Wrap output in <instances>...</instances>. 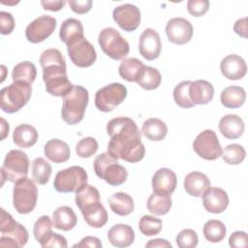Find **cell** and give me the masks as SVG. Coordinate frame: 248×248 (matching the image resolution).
Instances as JSON below:
<instances>
[{
    "label": "cell",
    "mask_w": 248,
    "mask_h": 248,
    "mask_svg": "<svg viewBox=\"0 0 248 248\" xmlns=\"http://www.w3.org/2000/svg\"><path fill=\"white\" fill-rule=\"evenodd\" d=\"M245 126L243 120L236 114H226L219 121L221 134L229 140H235L242 136Z\"/></svg>",
    "instance_id": "cell-23"
},
{
    "label": "cell",
    "mask_w": 248,
    "mask_h": 248,
    "mask_svg": "<svg viewBox=\"0 0 248 248\" xmlns=\"http://www.w3.org/2000/svg\"><path fill=\"white\" fill-rule=\"evenodd\" d=\"M209 186V178L201 171H191L184 178V189L193 197H201Z\"/></svg>",
    "instance_id": "cell-26"
},
{
    "label": "cell",
    "mask_w": 248,
    "mask_h": 248,
    "mask_svg": "<svg viewBox=\"0 0 248 248\" xmlns=\"http://www.w3.org/2000/svg\"><path fill=\"white\" fill-rule=\"evenodd\" d=\"M56 27V19L50 16H41L29 23L25 29L26 39L38 44L48 38Z\"/></svg>",
    "instance_id": "cell-14"
},
{
    "label": "cell",
    "mask_w": 248,
    "mask_h": 248,
    "mask_svg": "<svg viewBox=\"0 0 248 248\" xmlns=\"http://www.w3.org/2000/svg\"><path fill=\"white\" fill-rule=\"evenodd\" d=\"M202 197L204 208L210 213H222L229 205L228 194L222 188L209 186L203 192Z\"/></svg>",
    "instance_id": "cell-18"
},
{
    "label": "cell",
    "mask_w": 248,
    "mask_h": 248,
    "mask_svg": "<svg viewBox=\"0 0 248 248\" xmlns=\"http://www.w3.org/2000/svg\"><path fill=\"white\" fill-rule=\"evenodd\" d=\"M189 96L195 106L208 104L213 99L214 87L210 82L203 79L191 81L189 86Z\"/></svg>",
    "instance_id": "cell-21"
},
{
    "label": "cell",
    "mask_w": 248,
    "mask_h": 248,
    "mask_svg": "<svg viewBox=\"0 0 248 248\" xmlns=\"http://www.w3.org/2000/svg\"><path fill=\"white\" fill-rule=\"evenodd\" d=\"M41 4L45 10L51 11V12H57L60 11L64 5L66 4L65 1H41Z\"/></svg>",
    "instance_id": "cell-53"
},
{
    "label": "cell",
    "mask_w": 248,
    "mask_h": 248,
    "mask_svg": "<svg viewBox=\"0 0 248 248\" xmlns=\"http://www.w3.org/2000/svg\"><path fill=\"white\" fill-rule=\"evenodd\" d=\"M108 204L110 209L120 216H127L131 214L135 208L133 198L123 192L112 194L108 198Z\"/></svg>",
    "instance_id": "cell-31"
},
{
    "label": "cell",
    "mask_w": 248,
    "mask_h": 248,
    "mask_svg": "<svg viewBox=\"0 0 248 248\" xmlns=\"http://www.w3.org/2000/svg\"><path fill=\"white\" fill-rule=\"evenodd\" d=\"M15 28V19L14 16L8 13L1 11L0 12V32L2 35H9L14 31Z\"/></svg>",
    "instance_id": "cell-47"
},
{
    "label": "cell",
    "mask_w": 248,
    "mask_h": 248,
    "mask_svg": "<svg viewBox=\"0 0 248 248\" xmlns=\"http://www.w3.org/2000/svg\"><path fill=\"white\" fill-rule=\"evenodd\" d=\"M171 198L169 194L155 193L150 195L147 200V209L150 213L161 216L167 214L171 207Z\"/></svg>",
    "instance_id": "cell-33"
},
{
    "label": "cell",
    "mask_w": 248,
    "mask_h": 248,
    "mask_svg": "<svg viewBox=\"0 0 248 248\" xmlns=\"http://www.w3.org/2000/svg\"><path fill=\"white\" fill-rule=\"evenodd\" d=\"M209 9V1L207 0H189L187 2V10L193 16H202Z\"/></svg>",
    "instance_id": "cell-46"
},
{
    "label": "cell",
    "mask_w": 248,
    "mask_h": 248,
    "mask_svg": "<svg viewBox=\"0 0 248 248\" xmlns=\"http://www.w3.org/2000/svg\"><path fill=\"white\" fill-rule=\"evenodd\" d=\"M166 34L170 43L184 45L192 39L193 26L184 17H173L166 25Z\"/></svg>",
    "instance_id": "cell-16"
},
{
    "label": "cell",
    "mask_w": 248,
    "mask_h": 248,
    "mask_svg": "<svg viewBox=\"0 0 248 248\" xmlns=\"http://www.w3.org/2000/svg\"><path fill=\"white\" fill-rule=\"evenodd\" d=\"M38 140L37 130L30 124H20L16 127L13 133V140L20 148L33 146Z\"/></svg>",
    "instance_id": "cell-28"
},
{
    "label": "cell",
    "mask_w": 248,
    "mask_h": 248,
    "mask_svg": "<svg viewBox=\"0 0 248 248\" xmlns=\"http://www.w3.org/2000/svg\"><path fill=\"white\" fill-rule=\"evenodd\" d=\"M143 66L144 64L137 58H125L119 65L118 73L123 79L131 82H137Z\"/></svg>",
    "instance_id": "cell-34"
},
{
    "label": "cell",
    "mask_w": 248,
    "mask_h": 248,
    "mask_svg": "<svg viewBox=\"0 0 248 248\" xmlns=\"http://www.w3.org/2000/svg\"><path fill=\"white\" fill-rule=\"evenodd\" d=\"M68 3L72 11L78 15L88 13L92 7L91 0H70Z\"/></svg>",
    "instance_id": "cell-49"
},
{
    "label": "cell",
    "mask_w": 248,
    "mask_h": 248,
    "mask_svg": "<svg viewBox=\"0 0 248 248\" xmlns=\"http://www.w3.org/2000/svg\"><path fill=\"white\" fill-rule=\"evenodd\" d=\"M46 90L52 96L64 97L73 87L68 78L66 61L57 48H48L40 56Z\"/></svg>",
    "instance_id": "cell-2"
},
{
    "label": "cell",
    "mask_w": 248,
    "mask_h": 248,
    "mask_svg": "<svg viewBox=\"0 0 248 248\" xmlns=\"http://www.w3.org/2000/svg\"><path fill=\"white\" fill-rule=\"evenodd\" d=\"M139 229L147 236L158 234L162 230V220L151 215H143L139 222Z\"/></svg>",
    "instance_id": "cell-43"
},
{
    "label": "cell",
    "mask_w": 248,
    "mask_h": 248,
    "mask_svg": "<svg viewBox=\"0 0 248 248\" xmlns=\"http://www.w3.org/2000/svg\"><path fill=\"white\" fill-rule=\"evenodd\" d=\"M222 75L231 80H237L247 73V66L244 59L236 54H229L225 56L220 63Z\"/></svg>",
    "instance_id": "cell-19"
},
{
    "label": "cell",
    "mask_w": 248,
    "mask_h": 248,
    "mask_svg": "<svg viewBox=\"0 0 248 248\" xmlns=\"http://www.w3.org/2000/svg\"><path fill=\"white\" fill-rule=\"evenodd\" d=\"M0 246L8 248H20L29 238L27 230L21 224L14 220L12 215L1 208L0 220Z\"/></svg>",
    "instance_id": "cell-5"
},
{
    "label": "cell",
    "mask_w": 248,
    "mask_h": 248,
    "mask_svg": "<svg viewBox=\"0 0 248 248\" xmlns=\"http://www.w3.org/2000/svg\"><path fill=\"white\" fill-rule=\"evenodd\" d=\"M194 151L202 159L213 161L222 154V148L216 133L212 130H204L200 133L193 142Z\"/></svg>",
    "instance_id": "cell-13"
},
{
    "label": "cell",
    "mask_w": 248,
    "mask_h": 248,
    "mask_svg": "<svg viewBox=\"0 0 248 248\" xmlns=\"http://www.w3.org/2000/svg\"><path fill=\"white\" fill-rule=\"evenodd\" d=\"M176 174L168 168L159 169L152 176V188L155 193L171 195L176 188Z\"/></svg>",
    "instance_id": "cell-20"
},
{
    "label": "cell",
    "mask_w": 248,
    "mask_h": 248,
    "mask_svg": "<svg viewBox=\"0 0 248 248\" xmlns=\"http://www.w3.org/2000/svg\"><path fill=\"white\" fill-rule=\"evenodd\" d=\"M220 100L225 108H237L245 103L246 93L242 87L231 85L222 90Z\"/></svg>",
    "instance_id": "cell-30"
},
{
    "label": "cell",
    "mask_w": 248,
    "mask_h": 248,
    "mask_svg": "<svg viewBox=\"0 0 248 248\" xmlns=\"http://www.w3.org/2000/svg\"><path fill=\"white\" fill-rule=\"evenodd\" d=\"M53 223L47 215H43L37 219L34 224L33 232L36 240L40 243V245L44 244V242L47 239V237L52 232Z\"/></svg>",
    "instance_id": "cell-40"
},
{
    "label": "cell",
    "mask_w": 248,
    "mask_h": 248,
    "mask_svg": "<svg viewBox=\"0 0 248 248\" xmlns=\"http://www.w3.org/2000/svg\"><path fill=\"white\" fill-rule=\"evenodd\" d=\"M50 164L42 157H38L32 162V176L34 180L40 184L45 185L48 182L51 175Z\"/></svg>",
    "instance_id": "cell-37"
},
{
    "label": "cell",
    "mask_w": 248,
    "mask_h": 248,
    "mask_svg": "<svg viewBox=\"0 0 248 248\" xmlns=\"http://www.w3.org/2000/svg\"><path fill=\"white\" fill-rule=\"evenodd\" d=\"M29 158L25 152L18 149L9 151L0 170L2 178L1 186H3L5 180L16 183V181L26 177L29 170Z\"/></svg>",
    "instance_id": "cell-7"
},
{
    "label": "cell",
    "mask_w": 248,
    "mask_h": 248,
    "mask_svg": "<svg viewBox=\"0 0 248 248\" xmlns=\"http://www.w3.org/2000/svg\"><path fill=\"white\" fill-rule=\"evenodd\" d=\"M37 77V70L33 63L23 61L16 64L12 71V78L14 82H26L32 84Z\"/></svg>",
    "instance_id": "cell-35"
},
{
    "label": "cell",
    "mask_w": 248,
    "mask_h": 248,
    "mask_svg": "<svg viewBox=\"0 0 248 248\" xmlns=\"http://www.w3.org/2000/svg\"><path fill=\"white\" fill-rule=\"evenodd\" d=\"M233 30L237 35L247 38V18L242 17L237 19L233 25Z\"/></svg>",
    "instance_id": "cell-52"
},
{
    "label": "cell",
    "mask_w": 248,
    "mask_h": 248,
    "mask_svg": "<svg viewBox=\"0 0 248 248\" xmlns=\"http://www.w3.org/2000/svg\"><path fill=\"white\" fill-rule=\"evenodd\" d=\"M94 170L99 178L104 179L110 186L121 185L128 177L126 169L108 152L97 155L94 160Z\"/></svg>",
    "instance_id": "cell-4"
},
{
    "label": "cell",
    "mask_w": 248,
    "mask_h": 248,
    "mask_svg": "<svg viewBox=\"0 0 248 248\" xmlns=\"http://www.w3.org/2000/svg\"><path fill=\"white\" fill-rule=\"evenodd\" d=\"M98 43L103 52L113 60L125 59L130 51L129 43L112 27H106L99 33Z\"/></svg>",
    "instance_id": "cell-9"
},
{
    "label": "cell",
    "mask_w": 248,
    "mask_h": 248,
    "mask_svg": "<svg viewBox=\"0 0 248 248\" xmlns=\"http://www.w3.org/2000/svg\"><path fill=\"white\" fill-rule=\"evenodd\" d=\"M202 232L207 241L216 243L224 239L226 235V227L220 220L211 219L204 224Z\"/></svg>",
    "instance_id": "cell-38"
},
{
    "label": "cell",
    "mask_w": 248,
    "mask_h": 248,
    "mask_svg": "<svg viewBox=\"0 0 248 248\" xmlns=\"http://www.w3.org/2000/svg\"><path fill=\"white\" fill-rule=\"evenodd\" d=\"M75 201L77 206L79 208V210H81L91 203L100 202V193L94 186L86 184L80 190L76 192Z\"/></svg>",
    "instance_id": "cell-39"
},
{
    "label": "cell",
    "mask_w": 248,
    "mask_h": 248,
    "mask_svg": "<svg viewBox=\"0 0 248 248\" xmlns=\"http://www.w3.org/2000/svg\"><path fill=\"white\" fill-rule=\"evenodd\" d=\"M127 97V88L118 82H113L99 89L95 95L96 108L104 112L113 110Z\"/></svg>",
    "instance_id": "cell-11"
},
{
    "label": "cell",
    "mask_w": 248,
    "mask_h": 248,
    "mask_svg": "<svg viewBox=\"0 0 248 248\" xmlns=\"http://www.w3.org/2000/svg\"><path fill=\"white\" fill-rule=\"evenodd\" d=\"M108 239L115 247H128L135 240V232L129 225L116 224L108 230Z\"/></svg>",
    "instance_id": "cell-22"
},
{
    "label": "cell",
    "mask_w": 248,
    "mask_h": 248,
    "mask_svg": "<svg viewBox=\"0 0 248 248\" xmlns=\"http://www.w3.org/2000/svg\"><path fill=\"white\" fill-rule=\"evenodd\" d=\"M87 184V172L79 166H72L59 170L54 178L53 187L59 193L78 192Z\"/></svg>",
    "instance_id": "cell-10"
},
{
    "label": "cell",
    "mask_w": 248,
    "mask_h": 248,
    "mask_svg": "<svg viewBox=\"0 0 248 248\" xmlns=\"http://www.w3.org/2000/svg\"><path fill=\"white\" fill-rule=\"evenodd\" d=\"M161 81L162 76L160 72L153 67L144 65L139 76L137 83L145 90H154L161 84Z\"/></svg>",
    "instance_id": "cell-36"
},
{
    "label": "cell",
    "mask_w": 248,
    "mask_h": 248,
    "mask_svg": "<svg viewBox=\"0 0 248 248\" xmlns=\"http://www.w3.org/2000/svg\"><path fill=\"white\" fill-rule=\"evenodd\" d=\"M83 36V26L78 19L70 17L62 22L59 30V37L66 45H69L73 41Z\"/></svg>",
    "instance_id": "cell-32"
},
{
    "label": "cell",
    "mask_w": 248,
    "mask_h": 248,
    "mask_svg": "<svg viewBox=\"0 0 248 248\" xmlns=\"http://www.w3.org/2000/svg\"><path fill=\"white\" fill-rule=\"evenodd\" d=\"M31 84L26 82H13L0 91V108L8 113H15L23 108L30 100Z\"/></svg>",
    "instance_id": "cell-6"
},
{
    "label": "cell",
    "mask_w": 248,
    "mask_h": 248,
    "mask_svg": "<svg viewBox=\"0 0 248 248\" xmlns=\"http://www.w3.org/2000/svg\"><path fill=\"white\" fill-rule=\"evenodd\" d=\"M145 247H151V248H157V247H161V248H171V244L163 238H155V239H150L146 244Z\"/></svg>",
    "instance_id": "cell-54"
},
{
    "label": "cell",
    "mask_w": 248,
    "mask_h": 248,
    "mask_svg": "<svg viewBox=\"0 0 248 248\" xmlns=\"http://www.w3.org/2000/svg\"><path fill=\"white\" fill-rule=\"evenodd\" d=\"M88 100L89 95L86 88L73 85L72 89L63 97L62 119L69 125H76L80 122L84 117Z\"/></svg>",
    "instance_id": "cell-3"
},
{
    "label": "cell",
    "mask_w": 248,
    "mask_h": 248,
    "mask_svg": "<svg viewBox=\"0 0 248 248\" xmlns=\"http://www.w3.org/2000/svg\"><path fill=\"white\" fill-rule=\"evenodd\" d=\"M191 80H184L178 83L173 89V100L177 106L183 108H193L195 105L192 103L189 96V86Z\"/></svg>",
    "instance_id": "cell-42"
},
{
    "label": "cell",
    "mask_w": 248,
    "mask_h": 248,
    "mask_svg": "<svg viewBox=\"0 0 248 248\" xmlns=\"http://www.w3.org/2000/svg\"><path fill=\"white\" fill-rule=\"evenodd\" d=\"M229 244L234 248H245L248 246V235L245 232L236 231L229 238Z\"/></svg>",
    "instance_id": "cell-48"
},
{
    "label": "cell",
    "mask_w": 248,
    "mask_h": 248,
    "mask_svg": "<svg viewBox=\"0 0 248 248\" xmlns=\"http://www.w3.org/2000/svg\"><path fill=\"white\" fill-rule=\"evenodd\" d=\"M80 212L84 221L90 227L99 229L104 227L108 222V212L100 202L85 206Z\"/></svg>",
    "instance_id": "cell-25"
},
{
    "label": "cell",
    "mask_w": 248,
    "mask_h": 248,
    "mask_svg": "<svg viewBox=\"0 0 248 248\" xmlns=\"http://www.w3.org/2000/svg\"><path fill=\"white\" fill-rule=\"evenodd\" d=\"M162 44L159 34L151 28L145 29L140 37L139 42V50L141 56L148 60L156 59L161 52Z\"/></svg>",
    "instance_id": "cell-17"
},
{
    "label": "cell",
    "mask_w": 248,
    "mask_h": 248,
    "mask_svg": "<svg viewBox=\"0 0 248 248\" xmlns=\"http://www.w3.org/2000/svg\"><path fill=\"white\" fill-rule=\"evenodd\" d=\"M38 189L34 181L24 177L15 183L13 189V204L19 214H28L35 208Z\"/></svg>",
    "instance_id": "cell-8"
},
{
    "label": "cell",
    "mask_w": 248,
    "mask_h": 248,
    "mask_svg": "<svg viewBox=\"0 0 248 248\" xmlns=\"http://www.w3.org/2000/svg\"><path fill=\"white\" fill-rule=\"evenodd\" d=\"M44 152L47 159L56 164L68 161L71 156L69 145L58 139L49 140L44 146Z\"/></svg>",
    "instance_id": "cell-24"
},
{
    "label": "cell",
    "mask_w": 248,
    "mask_h": 248,
    "mask_svg": "<svg viewBox=\"0 0 248 248\" xmlns=\"http://www.w3.org/2000/svg\"><path fill=\"white\" fill-rule=\"evenodd\" d=\"M1 122H2V124H1V127H2V140H4L7 137V135L9 134L10 127H9V124L6 122V120L3 117H1Z\"/></svg>",
    "instance_id": "cell-55"
},
{
    "label": "cell",
    "mask_w": 248,
    "mask_h": 248,
    "mask_svg": "<svg viewBox=\"0 0 248 248\" xmlns=\"http://www.w3.org/2000/svg\"><path fill=\"white\" fill-rule=\"evenodd\" d=\"M223 160L228 165H238L243 162L246 156V151L244 147L237 143H232L227 145L221 154Z\"/></svg>",
    "instance_id": "cell-41"
},
{
    "label": "cell",
    "mask_w": 248,
    "mask_h": 248,
    "mask_svg": "<svg viewBox=\"0 0 248 248\" xmlns=\"http://www.w3.org/2000/svg\"><path fill=\"white\" fill-rule=\"evenodd\" d=\"M98 142L92 137L81 139L76 145V152L80 158H89L98 150Z\"/></svg>",
    "instance_id": "cell-44"
},
{
    "label": "cell",
    "mask_w": 248,
    "mask_h": 248,
    "mask_svg": "<svg viewBox=\"0 0 248 248\" xmlns=\"http://www.w3.org/2000/svg\"><path fill=\"white\" fill-rule=\"evenodd\" d=\"M113 20L121 29L127 32L135 31L140 24V11L133 4H122L114 8Z\"/></svg>",
    "instance_id": "cell-15"
},
{
    "label": "cell",
    "mask_w": 248,
    "mask_h": 248,
    "mask_svg": "<svg viewBox=\"0 0 248 248\" xmlns=\"http://www.w3.org/2000/svg\"><path fill=\"white\" fill-rule=\"evenodd\" d=\"M67 51L71 61L80 68L90 67L97 58L93 45L84 36L67 45Z\"/></svg>",
    "instance_id": "cell-12"
},
{
    "label": "cell",
    "mask_w": 248,
    "mask_h": 248,
    "mask_svg": "<svg viewBox=\"0 0 248 248\" xmlns=\"http://www.w3.org/2000/svg\"><path fill=\"white\" fill-rule=\"evenodd\" d=\"M176 244L180 248H195L198 245L199 237L192 229H184L176 235Z\"/></svg>",
    "instance_id": "cell-45"
},
{
    "label": "cell",
    "mask_w": 248,
    "mask_h": 248,
    "mask_svg": "<svg viewBox=\"0 0 248 248\" xmlns=\"http://www.w3.org/2000/svg\"><path fill=\"white\" fill-rule=\"evenodd\" d=\"M141 133L149 140L160 141L167 136L168 127L163 120L151 117L143 122Z\"/></svg>",
    "instance_id": "cell-29"
},
{
    "label": "cell",
    "mask_w": 248,
    "mask_h": 248,
    "mask_svg": "<svg viewBox=\"0 0 248 248\" xmlns=\"http://www.w3.org/2000/svg\"><path fill=\"white\" fill-rule=\"evenodd\" d=\"M52 220H53V226L64 232L71 231L75 228L78 222V217L70 206L63 205L57 207L52 214Z\"/></svg>",
    "instance_id": "cell-27"
},
{
    "label": "cell",
    "mask_w": 248,
    "mask_h": 248,
    "mask_svg": "<svg viewBox=\"0 0 248 248\" xmlns=\"http://www.w3.org/2000/svg\"><path fill=\"white\" fill-rule=\"evenodd\" d=\"M73 247H91V248H100L102 243L98 237L95 236H85L78 243L74 244Z\"/></svg>",
    "instance_id": "cell-51"
},
{
    "label": "cell",
    "mask_w": 248,
    "mask_h": 248,
    "mask_svg": "<svg viewBox=\"0 0 248 248\" xmlns=\"http://www.w3.org/2000/svg\"><path fill=\"white\" fill-rule=\"evenodd\" d=\"M41 246L44 248H46V247L66 248L68 246V243H67V239L63 235L51 232V234L47 237V239Z\"/></svg>",
    "instance_id": "cell-50"
},
{
    "label": "cell",
    "mask_w": 248,
    "mask_h": 248,
    "mask_svg": "<svg viewBox=\"0 0 248 248\" xmlns=\"http://www.w3.org/2000/svg\"><path fill=\"white\" fill-rule=\"evenodd\" d=\"M110 140L108 152L116 159L137 163L143 159L145 147L141 142V134L136 122L125 116L112 118L107 125Z\"/></svg>",
    "instance_id": "cell-1"
}]
</instances>
